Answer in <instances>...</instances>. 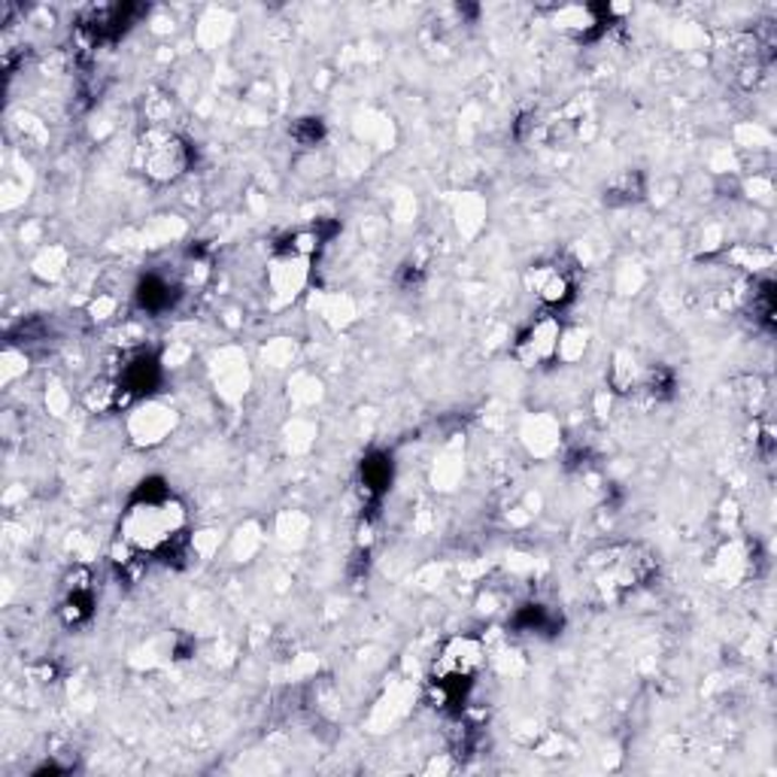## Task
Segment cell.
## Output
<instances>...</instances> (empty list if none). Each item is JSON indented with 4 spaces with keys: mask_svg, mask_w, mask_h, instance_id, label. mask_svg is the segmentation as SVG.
I'll return each mask as SVG.
<instances>
[{
    "mask_svg": "<svg viewBox=\"0 0 777 777\" xmlns=\"http://www.w3.org/2000/svg\"><path fill=\"white\" fill-rule=\"evenodd\" d=\"M592 25H599L595 19H592V10H580V7H571V10H562V13L556 15V28H571L574 34H587Z\"/></svg>",
    "mask_w": 777,
    "mask_h": 777,
    "instance_id": "obj_14",
    "label": "cell"
},
{
    "mask_svg": "<svg viewBox=\"0 0 777 777\" xmlns=\"http://www.w3.org/2000/svg\"><path fill=\"white\" fill-rule=\"evenodd\" d=\"M528 288L540 304L547 307H562L574 298V274L559 262L535 264L528 271Z\"/></svg>",
    "mask_w": 777,
    "mask_h": 777,
    "instance_id": "obj_7",
    "label": "cell"
},
{
    "mask_svg": "<svg viewBox=\"0 0 777 777\" xmlns=\"http://www.w3.org/2000/svg\"><path fill=\"white\" fill-rule=\"evenodd\" d=\"M656 574V556L644 544H611L590 552L583 562V577L592 595L602 604L626 602Z\"/></svg>",
    "mask_w": 777,
    "mask_h": 777,
    "instance_id": "obj_2",
    "label": "cell"
},
{
    "mask_svg": "<svg viewBox=\"0 0 777 777\" xmlns=\"http://www.w3.org/2000/svg\"><path fill=\"white\" fill-rule=\"evenodd\" d=\"M158 380H162L158 362H155L152 355H146V352H140V355H134V359L122 368V376H119L116 386L122 388L125 395L143 398V395H150L152 388L158 386Z\"/></svg>",
    "mask_w": 777,
    "mask_h": 777,
    "instance_id": "obj_8",
    "label": "cell"
},
{
    "mask_svg": "<svg viewBox=\"0 0 777 777\" xmlns=\"http://www.w3.org/2000/svg\"><path fill=\"white\" fill-rule=\"evenodd\" d=\"M362 480L368 490H383V486H388V480H392V462H388L386 456L368 459L362 464Z\"/></svg>",
    "mask_w": 777,
    "mask_h": 777,
    "instance_id": "obj_13",
    "label": "cell"
},
{
    "mask_svg": "<svg viewBox=\"0 0 777 777\" xmlns=\"http://www.w3.org/2000/svg\"><path fill=\"white\" fill-rule=\"evenodd\" d=\"M91 608H95V592L88 587V577L79 580V574H76L67 583V592H64L62 616L70 626H79V623H86L88 616H91Z\"/></svg>",
    "mask_w": 777,
    "mask_h": 777,
    "instance_id": "obj_10",
    "label": "cell"
},
{
    "mask_svg": "<svg viewBox=\"0 0 777 777\" xmlns=\"http://www.w3.org/2000/svg\"><path fill=\"white\" fill-rule=\"evenodd\" d=\"M134 164L152 186H167L191 167V143L176 128L155 122L140 134Z\"/></svg>",
    "mask_w": 777,
    "mask_h": 777,
    "instance_id": "obj_3",
    "label": "cell"
},
{
    "mask_svg": "<svg viewBox=\"0 0 777 777\" xmlns=\"http://www.w3.org/2000/svg\"><path fill=\"white\" fill-rule=\"evenodd\" d=\"M486 665V650L477 638L456 635L440 647L438 659L431 665V683L444 696V702H456L471 690V683Z\"/></svg>",
    "mask_w": 777,
    "mask_h": 777,
    "instance_id": "obj_4",
    "label": "cell"
},
{
    "mask_svg": "<svg viewBox=\"0 0 777 777\" xmlns=\"http://www.w3.org/2000/svg\"><path fill=\"white\" fill-rule=\"evenodd\" d=\"M188 514L186 504L164 486V480L152 477L143 480L140 490L131 495L122 523H119V544L128 556H167L186 540Z\"/></svg>",
    "mask_w": 777,
    "mask_h": 777,
    "instance_id": "obj_1",
    "label": "cell"
},
{
    "mask_svg": "<svg viewBox=\"0 0 777 777\" xmlns=\"http://www.w3.org/2000/svg\"><path fill=\"white\" fill-rule=\"evenodd\" d=\"M174 286L164 280V276H146L143 283L138 286V302L143 310H150V314H162V310H167L171 304H174Z\"/></svg>",
    "mask_w": 777,
    "mask_h": 777,
    "instance_id": "obj_11",
    "label": "cell"
},
{
    "mask_svg": "<svg viewBox=\"0 0 777 777\" xmlns=\"http://www.w3.org/2000/svg\"><path fill=\"white\" fill-rule=\"evenodd\" d=\"M565 331L556 316H540L516 340V359L526 368L550 364L556 355H562Z\"/></svg>",
    "mask_w": 777,
    "mask_h": 777,
    "instance_id": "obj_6",
    "label": "cell"
},
{
    "mask_svg": "<svg viewBox=\"0 0 777 777\" xmlns=\"http://www.w3.org/2000/svg\"><path fill=\"white\" fill-rule=\"evenodd\" d=\"M319 250V234L316 231H298L288 240L286 250H280L267 264V288L276 304L295 302L310 280V259Z\"/></svg>",
    "mask_w": 777,
    "mask_h": 777,
    "instance_id": "obj_5",
    "label": "cell"
},
{
    "mask_svg": "<svg viewBox=\"0 0 777 777\" xmlns=\"http://www.w3.org/2000/svg\"><path fill=\"white\" fill-rule=\"evenodd\" d=\"M644 374H647V371L641 368L635 355L620 352V355H616L614 371H611V383H614L616 392H638L641 383H644Z\"/></svg>",
    "mask_w": 777,
    "mask_h": 777,
    "instance_id": "obj_12",
    "label": "cell"
},
{
    "mask_svg": "<svg viewBox=\"0 0 777 777\" xmlns=\"http://www.w3.org/2000/svg\"><path fill=\"white\" fill-rule=\"evenodd\" d=\"M176 426L174 411H167L162 404H146L143 411L134 414L131 419V431H134V440L138 444H158L164 440Z\"/></svg>",
    "mask_w": 777,
    "mask_h": 777,
    "instance_id": "obj_9",
    "label": "cell"
}]
</instances>
